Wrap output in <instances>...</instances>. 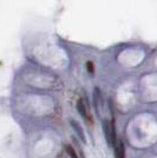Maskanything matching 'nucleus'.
<instances>
[{"label": "nucleus", "mask_w": 157, "mask_h": 158, "mask_svg": "<svg viewBox=\"0 0 157 158\" xmlns=\"http://www.w3.org/2000/svg\"><path fill=\"white\" fill-rule=\"evenodd\" d=\"M115 158H125V148L122 140H117L115 145Z\"/></svg>", "instance_id": "7ed1b4c3"}, {"label": "nucleus", "mask_w": 157, "mask_h": 158, "mask_svg": "<svg viewBox=\"0 0 157 158\" xmlns=\"http://www.w3.org/2000/svg\"><path fill=\"white\" fill-rule=\"evenodd\" d=\"M77 110H78L79 114L85 119L86 123L89 125H91L92 123H93V119H92V114L91 111H90V106H89L87 102L83 97L78 98V100H77Z\"/></svg>", "instance_id": "f03ea898"}, {"label": "nucleus", "mask_w": 157, "mask_h": 158, "mask_svg": "<svg viewBox=\"0 0 157 158\" xmlns=\"http://www.w3.org/2000/svg\"><path fill=\"white\" fill-rule=\"evenodd\" d=\"M86 66H87V70H89V72L93 73V71H95V67H93V64H92V61H87V63H86Z\"/></svg>", "instance_id": "423d86ee"}, {"label": "nucleus", "mask_w": 157, "mask_h": 158, "mask_svg": "<svg viewBox=\"0 0 157 158\" xmlns=\"http://www.w3.org/2000/svg\"><path fill=\"white\" fill-rule=\"evenodd\" d=\"M66 152L69 153V156H70L71 158H79L78 152H76L74 148L71 146V145H66Z\"/></svg>", "instance_id": "39448f33"}, {"label": "nucleus", "mask_w": 157, "mask_h": 158, "mask_svg": "<svg viewBox=\"0 0 157 158\" xmlns=\"http://www.w3.org/2000/svg\"><path fill=\"white\" fill-rule=\"evenodd\" d=\"M71 125H72V127L76 130V132L78 133V136L80 137V139H82L84 143H86L85 135H84V131H83V129L80 127V125H79L77 122H74V120H71Z\"/></svg>", "instance_id": "20e7f679"}, {"label": "nucleus", "mask_w": 157, "mask_h": 158, "mask_svg": "<svg viewBox=\"0 0 157 158\" xmlns=\"http://www.w3.org/2000/svg\"><path fill=\"white\" fill-rule=\"evenodd\" d=\"M103 130L105 133V139L108 142V144L111 145L115 148V145L117 143V138H116V130H115V124L113 120H103Z\"/></svg>", "instance_id": "f257e3e1"}]
</instances>
